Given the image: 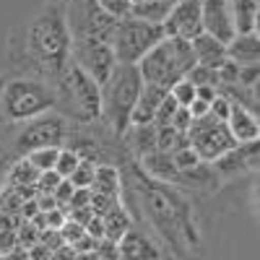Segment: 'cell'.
Here are the masks:
<instances>
[{
  "label": "cell",
  "instance_id": "1",
  "mask_svg": "<svg viewBox=\"0 0 260 260\" xmlns=\"http://www.w3.org/2000/svg\"><path fill=\"white\" fill-rule=\"evenodd\" d=\"M65 11H68V0H50L47 8L31 21L26 37V50L31 62L42 73H47L55 83L68 68L71 45H73Z\"/></svg>",
  "mask_w": 260,
  "mask_h": 260
},
{
  "label": "cell",
  "instance_id": "2",
  "mask_svg": "<svg viewBox=\"0 0 260 260\" xmlns=\"http://www.w3.org/2000/svg\"><path fill=\"white\" fill-rule=\"evenodd\" d=\"M141 86L143 78L138 65H125V62H117L112 76L102 86V117L117 136L130 130V112L138 102Z\"/></svg>",
  "mask_w": 260,
  "mask_h": 260
},
{
  "label": "cell",
  "instance_id": "3",
  "mask_svg": "<svg viewBox=\"0 0 260 260\" xmlns=\"http://www.w3.org/2000/svg\"><path fill=\"white\" fill-rule=\"evenodd\" d=\"M192 68H195V55H192L190 42L172 39V37H164L159 45L154 50H148L138 62L143 83H156L167 91L172 89V83L185 78Z\"/></svg>",
  "mask_w": 260,
  "mask_h": 260
},
{
  "label": "cell",
  "instance_id": "4",
  "mask_svg": "<svg viewBox=\"0 0 260 260\" xmlns=\"http://www.w3.org/2000/svg\"><path fill=\"white\" fill-rule=\"evenodd\" d=\"M57 107V91L37 78H13L3 86V115L11 122H29Z\"/></svg>",
  "mask_w": 260,
  "mask_h": 260
},
{
  "label": "cell",
  "instance_id": "5",
  "mask_svg": "<svg viewBox=\"0 0 260 260\" xmlns=\"http://www.w3.org/2000/svg\"><path fill=\"white\" fill-rule=\"evenodd\" d=\"M164 39V29L156 24H146L138 18H120L115 34H112V52L117 57V62L125 65H138L141 57L154 50L159 42Z\"/></svg>",
  "mask_w": 260,
  "mask_h": 260
},
{
  "label": "cell",
  "instance_id": "6",
  "mask_svg": "<svg viewBox=\"0 0 260 260\" xmlns=\"http://www.w3.org/2000/svg\"><path fill=\"white\" fill-rule=\"evenodd\" d=\"M57 86H60L57 96H68L71 112L81 122H94L102 117V86L86 76L81 68L68 65L62 78L57 81Z\"/></svg>",
  "mask_w": 260,
  "mask_h": 260
},
{
  "label": "cell",
  "instance_id": "7",
  "mask_svg": "<svg viewBox=\"0 0 260 260\" xmlns=\"http://www.w3.org/2000/svg\"><path fill=\"white\" fill-rule=\"evenodd\" d=\"M65 18H68L71 39H96V42L112 45L117 18L104 13L96 6V0H68Z\"/></svg>",
  "mask_w": 260,
  "mask_h": 260
},
{
  "label": "cell",
  "instance_id": "8",
  "mask_svg": "<svg viewBox=\"0 0 260 260\" xmlns=\"http://www.w3.org/2000/svg\"><path fill=\"white\" fill-rule=\"evenodd\" d=\"M187 141H190V148L201 156V161L206 164H213L219 156H224L226 151L237 148L240 143L234 141V136L229 133L226 122L216 120L211 112L203 115V117H195L187 127Z\"/></svg>",
  "mask_w": 260,
  "mask_h": 260
},
{
  "label": "cell",
  "instance_id": "9",
  "mask_svg": "<svg viewBox=\"0 0 260 260\" xmlns=\"http://www.w3.org/2000/svg\"><path fill=\"white\" fill-rule=\"evenodd\" d=\"M68 141V122L62 115H39L29 120L16 138L18 154H31L39 148H62Z\"/></svg>",
  "mask_w": 260,
  "mask_h": 260
},
{
  "label": "cell",
  "instance_id": "10",
  "mask_svg": "<svg viewBox=\"0 0 260 260\" xmlns=\"http://www.w3.org/2000/svg\"><path fill=\"white\" fill-rule=\"evenodd\" d=\"M71 57H73L76 68H81L86 76L94 78L99 86H104L107 78L112 76V71L117 68V57L112 52V45H107V42H96V39H73Z\"/></svg>",
  "mask_w": 260,
  "mask_h": 260
},
{
  "label": "cell",
  "instance_id": "11",
  "mask_svg": "<svg viewBox=\"0 0 260 260\" xmlns=\"http://www.w3.org/2000/svg\"><path fill=\"white\" fill-rule=\"evenodd\" d=\"M161 29H164V37H172V39L192 42L195 37H201L203 34L201 0H180V3H175Z\"/></svg>",
  "mask_w": 260,
  "mask_h": 260
},
{
  "label": "cell",
  "instance_id": "12",
  "mask_svg": "<svg viewBox=\"0 0 260 260\" xmlns=\"http://www.w3.org/2000/svg\"><path fill=\"white\" fill-rule=\"evenodd\" d=\"M201 21H203V34H211L221 45H229L237 37L226 0H201Z\"/></svg>",
  "mask_w": 260,
  "mask_h": 260
},
{
  "label": "cell",
  "instance_id": "13",
  "mask_svg": "<svg viewBox=\"0 0 260 260\" xmlns=\"http://www.w3.org/2000/svg\"><path fill=\"white\" fill-rule=\"evenodd\" d=\"M221 177H232V175H240L242 169H255L257 167V141L252 143H240L237 148L226 151L224 156H219L211 164Z\"/></svg>",
  "mask_w": 260,
  "mask_h": 260
},
{
  "label": "cell",
  "instance_id": "14",
  "mask_svg": "<svg viewBox=\"0 0 260 260\" xmlns=\"http://www.w3.org/2000/svg\"><path fill=\"white\" fill-rule=\"evenodd\" d=\"M167 94L169 91L161 89V86H156V83H143L141 94H138V102L133 107V112H130V125H151L154 122V115H156L159 104Z\"/></svg>",
  "mask_w": 260,
  "mask_h": 260
},
{
  "label": "cell",
  "instance_id": "15",
  "mask_svg": "<svg viewBox=\"0 0 260 260\" xmlns=\"http://www.w3.org/2000/svg\"><path fill=\"white\" fill-rule=\"evenodd\" d=\"M226 127H229V133L234 136L237 143H252V141L260 138L257 115L247 112L245 107H240V104H232L229 117H226Z\"/></svg>",
  "mask_w": 260,
  "mask_h": 260
},
{
  "label": "cell",
  "instance_id": "16",
  "mask_svg": "<svg viewBox=\"0 0 260 260\" xmlns=\"http://www.w3.org/2000/svg\"><path fill=\"white\" fill-rule=\"evenodd\" d=\"M192 55H195V65H203V68L219 71V65L226 60V45H221L219 39H213L211 34H201L190 42Z\"/></svg>",
  "mask_w": 260,
  "mask_h": 260
},
{
  "label": "cell",
  "instance_id": "17",
  "mask_svg": "<svg viewBox=\"0 0 260 260\" xmlns=\"http://www.w3.org/2000/svg\"><path fill=\"white\" fill-rule=\"evenodd\" d=\"M117 247H120V260H159L156 245L136 229L125 232L122 240L117 242Z\"/></svg>",
  "mask_w": 260,
  "mask_h": 260
},
{
  "label": "cell",
  "instance_id": "18",
  "mask_svg": "<svg viewBox=\"0 0 260 260\" xmlns=\"http://www.w3.org/2000/svg\"><path fill=\"white\" fill-rule=\"evenodd\" d=\"M226 57L232 62L242 65H257L260 62V39H257V31L252 34H237L229 45H226Z\"/></svg>",
  "mask_w": 260,
  "mask_h": 260
},
{
  "label": "cell",
  "instance_id": "19",
  "mask_svg": "<svg viewBox=\"0 0 260 260\" xmlns=\"http://www.w3.org/2000/svg\"><path fill=\"white\" fill-rule=\"evenodd\" d=\"M141 167L146 169V175H151L154 180H161V182H177L180 177L175 159H172V154H164V151H151V154L141 156Z\"/></svg>",
  "mask_w": 260,
  "mask_h": 260
},
{
  "label": "cell",
  "instance_id": "20",
  "mask_svg": "<svg viewBox=\"0 0 260 260\" xmlns=\"http://www.w3.org/2000/svg\"><path fill=\"white\" fill-rule=\"evenodd\" d=\"M237 34L257 31V0H226Z\"/></svg>",
  "mask_w": 260,
  "mask_h": 260
},
{
  "label": "cell",
  "instance_id": "21",
  "mask_svg": "<svg viewBox=\"0 0 260 260\" xmlns=\"http://www.w3.org/2000/svg\"><path fill=\"white\" fill-rule=\"evenodd\" d=\"M94 195H110V198H120V175L110 164H96L94 169V182L89 187Z\"/></svg>",
  "mask_w": 260,
  "mask_h": 260
},
{
  "label": "cell",
  "instance_id": "22",
  "mask_svg": "<svg viewBox=\"0 0 260 260\" xmlns=\"http://www.w3.org/2000/svg\"><path fill=\"white\" fill-rule=\"evenodd\" d=\"M172 6L161 3V0H143V3H133L130 6V18H138V21H146V24H156L161 26L167 16H169Z\"/></svg>",
  "mask_w": 260,
  "mask_h": 260
},
{
  "label": "cell",
  "instance_id": "23",
  "mask_svg": "<svg viewBox=\"0 0 260 260\" xmlns=\"http://www.w3.org/2000/svg\"><path fill=\"white\" fill-rule=\"evenodd\" d=\"M102 221H104V240H110V242H120L122 234L130 232V216H127V211L122 206L110 211Z\"/></svg>",
  "mask_w": 260,
  "mask_h": 260
},
{
  "label": "cell",
  "instance_id": "24",
  "mask_svg": "<svg viewBox=\"0 0 260 260\" xmlns=\"http://www.w3.org/2000/svg\"><path fill=\"white\" fill-rule=\"evenodd\" d=\"M187 146H190L187 133H177L172 125L156 130V151H164V154H177V151H182Z\"/></svg>",
  "mask_w": 260,
  "mask_h": 260
},
{
  "label": "cell",
  "instance_id": "25",
  "mask_svg": "<svg viewBox=\"0 0 260 260\" xmlns=\"http://www.w3.org/2000/svg\"><path fill=\"white\" fill-rule=\"evenodd\" d=\"M37 177H39V172L29 164V159H18L13 167H11V172H8V187H29V185H34L37 182Z\"/></svg>",
  "mask_w": 260,
  "mask_h": 260
},
{
  "label": "cell",
  "instance_id": "26",
  "mask_svg": "<svg viewBox=\"0 0 260 260\" xmlns=\"http://www.w3.org/2000/svg\"><path fill=\"white\" fill-rule=\"evenodd\" d=\"M133 127V148L141 156L156 151V127L154 125H130Z\"/></svg>",
  "mask_w": 260,
  "mask_h": 260
},
{
  "label": "cell",
  "instance_id": "27",
  "mask_svg": "<svg viewBox=\"0 0 260 260\" xmlns=\"http://www.w3.org/2000/svg\"><path fill=\"white\" fill-rule=\"evenodd\" d=\"M57 154H60V148H39V151H31V154H26V159H29V164H31L37 172H50V169H55Z\"/></svg>",
  "mask_w": 260,
  "mask_h": 260
},
{
  "label": "cell",
  "instance_id": "28",
  "mask_svg": "<svg viewBox=\"0 0 260 260\" xmlns=\"http://www.w3.org/2000/svg\"><path fill=\"white\" fill-rule=\"evenodd\" d=\"M94 169H96V164H94V161L81 159V164L76 167V172L68 177V182H71L76 190H81V187L89 190V187H91V182H94Z\"/></svg>",
  "mask_w": 260,
  "mask_h": 260
},
{
  "label": "cell",
  "instance_id": "29",
  "mask_svg": "<svg viewBox=\"0 0 260 260\" xmlns=\"http://www.w3.org/2000/svg\"><path fill=\"white\" fill-rule=\"evenodd\" d=\"M81 164V156L76 154L73 148H60V154H57V161H55V172L62 177V180H68L73 172H76V167Z\"/></svg>",
  "mask_w": 260,
  "mask_h": 260
},
{
  "label": "cell",
  "instance_id": "30",
  "mask_svg": "<svg viewBox=\"0 0 260 260\" xmlns=\"http://www.w3.org/2000/svg\"><path fill=\"white\" fill-rule=\"evenodd\" d=\"M169 96L177 102V107H190L192 99H195V86H192L187 78H180L177 83H172Z\"/></svg>",
  "mask_w": 260,
  "mask_h": 260
},
{
  "label": "cell",
  "instance_id": "31",
  "mask_svg": "<svg viewBox=\"0 0 260 260\" xmlns=\"http://www.w3.org/2000/svg\"><path fill=\"white\" fill-rule=\"evenodd\" d=\"M175 112H177V102L167 94V96L161 99V104H159V110H156L154 122H151V125H154L156 130H159V127H167V125L172 122V117H175Z\"/></svg>",
  "mask_w": 260,
  "mask_h": 260
},
{
  "label": "cell",
  "instance_id": "32",
  "mask_svg": "<svg viewBox=\"0 0 260 260\" xmlns=\"http://www.w3.org/2000/svg\"><path fill=\"white\" fill-rule=\"evenodd\" d=\"M195 89H198V86H219V78H216V71H211V68H203V65H195V68L185 76Z\"/></svg>",
  "mask_w": 260,
  "mask_h": 260
},
{
  "label": "cell",
  "instance_id": "33",
  "mask_svg": "<svg viewBox=\"0 0 260 260\" xmlns=\"http://www.w3.org/2000/svg\"><path fill=\"white\" fill-rule=\"evenodd\" d=\"M120 206V198H110V195H94L91 192V201H89V208L94 216H99V219H104L110 211H115Z\"/></svg>",
  "mask_w": 260,
  "mask_h": 260
},
{
  "label": "cell",
  "instance_id": "34",
  "mask_svg": "<svg viewBox=\"0 0 260 260\" xmlns=\"http://www.w3.org/2000/svg\"><path fill=\"white\" fill-rule=\"evenodd\" d=\"M96 6L104 11V13H110L112 18H127L130 16V0H96Z\"/></svg>",
  "mask_w": 260,
  "mask_h": 260
},
{
  "label": "cell",
  "instance_id": "35",
  "mask_svg": "<svg viewBox=\"0 0 260 260\" xmlns=\"http://www.w3.org/2000/svg\"><path fill=\"white\" fill-rule=\"evenodd\" d=\"M21 206H24V198H21L13 187L6 185V190L0 192V211H6V213H11V216H18Z\"/></svg>",
  "mask_w": 260,
  "mask_h": 260
},
{
  "label": "cell",
  "instance_id": "36",
  "mask_svg": "<svg viewBox=\"0 0 260 260\" xmlns=\"http://www.w3.org/2000/svg\"><path fill=\"white\" fill-rule=\"evenodd\" d=\"M60 175L55 169H50V172H39V177H37V182H34V187H37V195H52V190L60 185Z\"/></svg>",
  "mask_w": 260,
  "mask_h": 260
},
{
  "label": "cell",
  "instance_id": "37",
  "mask_svg": "<svg viewBox=\"0 0 260 260\" xmlns=\"http://www.w3.org/2000/svg\"><path fill=\"white\" fill-rule=\"evenodd\" d=\"M16 242H18V247H24V250L34 247V245L39 242V229L31 226L29 221H24V224L16 229Z\"/></svg>",
  "mask_w": 260,
  "mask_h": 260
},
{
  "label": "cell",
  "instance_id": "38",
  "mask_svg": "<svg viewBox=\"0 0 260 260\" xmlns=\"http://www.w3.org/2000/svg\"><path fill=\"white\" fill-rule=\"evenodd\" d=\"M172 159H175V167L180 169V172H185V169H192V167H198L201 164V156L195 154V151L187 146V148H182V151H177V154H172Z\"/></svg>",
  "mask_w": 260,
  "mask_h": 260
},
{
  "label": "cell",
  "instance_id": "39",
  "mask_svg": "<svg viewBox=\"0 0 260 260\" xmlns=\"http://www.w3.org/2000/svg\"><path fill=\"white\" fill-rule=\"evenodd\" d=\"M83 234H86V229H83L81 224L71 221V219L60 226V237H62V242H65V245H73V242H78Z\"/></svg>",
  "mask_w": 260,
  "mask_h": 260
},
{
  "label": "cell",
  "instance_id": "40",
  "mask_svg": "<svg viewBox=\"0 0 260 260\" xmlns=\"http://www.w3.org/2000/svg\"><path fill=\"white\" fill-rule=\"evenodd\" d=\"M257 73H260L257 65H242L240 76H237V86H242V89H255L257 86Z\"/></svg>",
  "mask_w": 260,
  "mask_h": 260
},
{
  "label": "cell",
  "instance_id": "41",
  "mask_svg": "<svg viewBox=\"0 0 260 260\" xmlns=\"http://www.w3.org/2000/svg\"><path fill=\"white\" fill-rule=\"evenodd\" d=\"M39 245H45L50 252H55L57 247H62V237H60V229H42L39 232Z\"/></svg>",
  "mask_w": 260,
  "mask_h": 260
},
{
  "label": "cell",
  "instance_id": "42",
  "mask_svg": "<svg viewBox=\"0 0 260 260\" xmlns=\"http://www.w3.org/2000/svg\"><path fill=\"white\" fill-rule=\"evenodd\" d=\"M94 252L99 260H120V247H117V242H110V240H99Z\"/></svg>",
  "mask_w": 260,
  "mask_h": 260
},
{
  "label": "cell",
  "instance_id": "43",
  "mask_svg": "<svg viewBox=\"0 0 260 260\" xmlns=\"http://www.w3.org/2000/svg\"><path fill=\"white\" fill-rule=\"evenodd\" d=\"M229 110H232V102L229 99H224V96H216L213 102H211V115L216 117V120H221V122H226V117H229Z\"/></svg>",
  "mask_w": 260,
  "mask_h": 260
},
{
  "label": "cell",
  "instance_id": "44",
  "mask_svg": "<svg viewBox=\"0 0 260 260\" xmlns=\"http://www.w3.org/2000/svg\"><path fill=\"white\" fill-rule=\"evenodd\" d=\"M190 122H192V117H190V110L187 107H177V112H175V117H172V127L177 130V133H187V127H190Z\"/></svg>",
  "mask_w": 260,
  "mask_h": 260
},
{
  "label": "cell",
  "instance_id": "45",
  "mask_svg": "<svg viewBox=\"0 0 260 260\" xmlns=\"http://www.w3.org/2000/svg\"><path fill=\"white\" fill-rule=\"evenodd\" d=\"M65 221H68V216H65V211L60 206L45 213V229H60Z\"/></svg>",
  "mask_w": 260,
  "mask_h": 260
},
{
  "label": "cell",
  "instance_id": "46",
  "mask_svg": "<svg viewBox=\"0 0 260 260\" xmlns=\"http://www.w3.org/2000/svg\"><path fill=\"white\" fill-rule=\"evenodd\" d=\"M73 190H76V187H73V185H71L68 180H60V185H57V187L52 190V198L57 201V206H65V203L71 201Z\"/></svg>",
  "mask_w": 260,
  "mask_h": 260
},
{
  "label": "cell",
  "instance_id": "47",
  "mask_svg": "<svg viewBox=\"0 0 260 260\" xmlns=\"http://www.w3.org/2000/svg\"><path fill=\"white\" fill-rule=\"evenodd\" d=\"M16 232L13 229H0V255H8L16 247Z\"/></svg>",
  "mask_w": 260,
  "mask_h": 260
},
{
  "label": "cell",
  "instance_id": "48",
  "mask_svg": "<svg viewBox=\"0 0 260 260\" xmlns=\"http://www.w3.org/2000/svg\"><path fill=\"white\" fill-rule=\"evenodd\" d=\"M68 219L71 221H76V224H81L83 229H86V224H89L91 219H94V213H91V208L86 206V208H73V211H68Z\"/></svg>",
  "mask_w": 260,
  "mask_h": 260
},
{
  "label": "cell",
  "instance_id": "49",
  "mask_svg": "<svg viewBox=\"0 0 260 260\" xmlns=\"http://www.w3.org/2000/svg\"><path fill=\"white\" fill-rule=\"evenodd\" d=\"M96 245H99V240H94L91 234H83L78 242H73L71 247H73V252L78 255V252H94L96 250Z\"/></svg>",
  "mask_w": 260,
  "mask_h": 260
},
{
  "label": "cell",
  "instance_id": "50",
  "mask_svg": "<svg viewBox=\"0 0 260 260\" xmlns=\"http://www.w3.org/2000/svg\"><path fill=\"white\" fill-rule=\"evenodd\" d=\"M86 234H91L94 240H104V221L99 219V216H94V219L86 224Z\"/></svg>",
  "mask_w": 260,
  "mask_h": 260
},
{
  "label": "cell",
  "instance_id": "51",
  "mask_svg": "<svg viewBox=\"0 0 260 260\" xmlns=\"http://www.w3.org/2000/svg\"><path fill=\"white\" fill-rule=\"evenodd\" d=\"M187 110H190V117L195 120V117H203V115H208L211 104H206V102H201V99H192V104L187 107Z\"/></svg>",
  "mask_w": 260,
  "mask_h": 260
},
{
  "label": "cell",
  "instance_id": "52",
  "mask_svg": "<svg viewBox=\"0 0 260 260\" xmlns=\"http://www.w3.org/2000/svg\"><path fill=\"white\" fill-rule=\"evenodd\" d=\"M216 96H219V94H216L213 86H198V89H195V99H201V102H206V104H211Z\"/></svg>",
  "mask_w": 260,
  "mask_h": 260
},
{
  "label": "cell",
  "instance_id": "53",
  "mask_svg": "<svg viewBox=\"0 0 260 260\" xmlns=\"http://www.w3.org/2000/svg\"><path fill=\"white\" fill-rule=\"evenodd\" d=\"M26 257H29V260H50V250H47L45 245H39V242H37L34 247L26 250Z\"/></svg>",
  "mask_w": 260,
  "mask_h": 260
},
{
  "label": "cell",
  "instance_id": "54",
  "mask_svg": "<svg viewBox=\"0 0 260 260\" xmlns=\"http://www.w3.org/2000/svg\"><path fill=\"white\" fill-rule=\"evenodd\" d=\"M50 260H76V252H73L71 245H62L55 252H50Z\"/></svg>",
  "mask_w": 260,
  "mask_h": 260
},
{
  "label": "cell",
  "instance_id": "55",
  "mask_svg": "<svg viewBox=\"0 0 260 260\" xmlns=\"http://www.w3.org/2000/svg\"><path fill=\"white\" fill-rule=\"evenodd\" d=\"M37 206H39V211L42 213H47V211H52V208H57V201L52 198V195H37Z\"/></svg>",
  "mask_w": 260,
  "mask_h": 260
},
{
  "label": "cell",
  "instance_id": "56",
  "mask_svg": "<svg viewBox=\"0 0 260 260\" xmlns=\"http://www.w3.org/2000/svg\"><path fill=\"white\" fill-rule=\"evenodd\" d=\"M0 260H29V257H26V250H24V247L16 245L8 255H0Z\"/></svg>",
  "mask_w": 260,
  "mask_h": 260
},
{
  "label": "cell",
  "instance_id": "57",
  "mask_svg": "<svg viewBox=\"0 0 260 260\" xmlns=\"http://www.w3.org/2000/svg\"><path fill=\"white\" fill-rule=\"evenodd\" d=\"M76 260H99V257H96V252H78Z\"/></svg>",
  "mask_w": 260,
  "mask_h": 260
},
{
  "label": "cell",
  "instance_id": "58",
  "mask_svg": "<svg viewBox=\"0 0 260 260\" xmlns=\"http://www.w3.org/2000/svg\"><path fill=\"white\" fill-rule=\"evenodd\" d=\"M161 3H167V6H175V3H180V0H161Z\"/></svg>",
  "mask_w": 260,
  "mask_h": 260
},
{
  "label": "cell",
  "instance_id": "59",
  "mask_svg": "<svg viewBox=\"0 0 260 260\" xmlns=\"http://www.w3.org/2000/svg\"><path fill=\"white\" fill-rule=\"evenodd\" d=\"M130 3H143V0H130Z\"/></svg>",
  "mask_w": 260,
  "mask_h": 260
}]
</instances>
